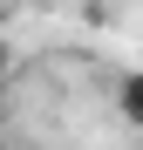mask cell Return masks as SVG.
Here are the masks:
<instances>
[{
	"label": "cell",
	"mask_w": 143,
	"mask_h": 150,
	"mask_svg": "<svg viewBox=\"0 0 143 150\" xmlns=\"http://www.w3.org/2000/svg\"><path fill=\"white\" fill-rule=\"evenodd\" d=\"M27 150H34V143H27Z\"/></svg>",
	"instance_id": "7a4b0ae2"
},
{
	"label": "cell",
	"mask_w": 143,
	"mask_h": 150,
	"mask_svg": "<svg viewBox=\"0 0 143 150\" xmlns=\"http://www.w3.org/2000/svg\"><path fill=\"white\" fill-rule=\"evenodd\" d=\"M116 116H123L130 130H143V68H123V75H116Z\"/></svg>",
	"instance_id": "6da1fadb"
}]
</instances>
